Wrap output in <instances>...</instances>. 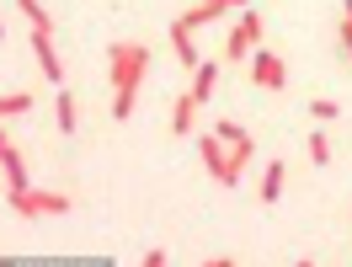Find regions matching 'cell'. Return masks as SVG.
<instances>
[{"label":"cell","mask_w":352,"mask_h":267,"mask_svg":"<svg viewBox=\"0 0 352 267\" xmlns=\"http://www.w3.org/2000/svg\"><path fill=\"white\" fill-rule=\"evenodd\" d=\"M107 75H112V118L123 123V118H133V96H139L144 75H150V48L133 43V38L112 43L107 48Z\"/></svg>","instance_id":"obj_1"},{"label":"cell","mask_w":352,"mask_h":267,"mask_svg":"<svg viewBox=\"0 0 352 267\" xmlns=\"http://www.w3.org/2000/svg\"><path fill=\"white\" fill-rule=\"evenodd\" d=\"M6 203L16 209V220H48V214H69V198H65V193H38V187L6 193Z\"/></svg>","instance_id":"obj_2"},{"label":"cell","mask_w":352,"mask_h":267,"mask_svg":"<svg viewBox=\"0 0 352 267\" xmlns=\"http://www.w3.org/2000/svg\"><path fill=\"white\" fill-rule=\"evenodd\" d=\"M256 43H262V17H256V11H245L241 22L230 27V38H224V59L235 65V59H245Z\"/></svg>","instance_id":"obj_3"},{"label":"cell","mask_w":352,"mask_h":267,"mask_svg":"<svg viewBox=\"0 0 352 267\" xmlns=\"http://www.w3.org/2000/svg\"><path fill=\"white\" fill-rule=\"evenodd\" d=\"M230 145H224L219 134H203L198 139V156H203V166H208V177L219 182V187H235V171H230V156H224Z\"/></svg>","instance_id":"obj_4"},{"label":"cell","mask_w":352,"mask_h":267,"mask_svg":"<svg viewBox=\"0 0 352 267\" xmlns=\"http://www.w3.org/2000/svg\"><path fill=\"white\" fill-rule=\"evenodd\" d=\"M251 81L262 91H283L288 86V65L272 54V48H256V54H251Z\"/></svg>","instance_id":"obj_5"},{"label":"cell","mask_w":352,"mask_h":267,"mask_svg":"<svg viewBox=\"0 0 352 267\" xmlns=\"http://www.w3.org/2000/svg\"><path fill=\"white\" fill-rule=\"evenodd\" d=\"M0 166H6V193H22L27 187V160L11 139H0Z\"/></svg>","instance_id":"obj_6"},{"label":"cell","mask_w":352,"mask_h":267,"mask_svg":"<svg viewBox=\"0 0 352 267\" xmlns=\"http://www.w3.org/2000/svg\"><path fill=\"white\" fill-rule=\"evenodd\" d=\"M32 54H38L43 75L59 86V81H65V65H59V54H54V32H32Z\"/></svg>","instance_id":"obj_7"},{"label":"cell","mask_w":352,"mask_h":267,"mask_svg":"<svg viewBox=\"0 0 352 267\" xmlns=\"http://www.w3.org/2000/svg\"><path fill=\"white\" fill-rule=\"evenodd\" d=\"M192 38H198L192 27L171 22V48H176V59H182V65H187V70H198V65H203V59H198V43H192Z\"/></svg>","instance_id":"obj_8"},{"label":"cell","mask_w":352,"mask_h":267,"mask_svg":"<svg viewBox=\"0 0 352 267\" xmlns=\"http://www.w3.org/2000/svg\"><path fill=\"white\" fill-rule=\"evenodd\" d=\"M198 96L187 91V96H176V107H171V134H192V123H198Z\"/></svg>","instance_id":"obj_9"},{"label":"cell","mask_w":352,"mask_h":267,"mask_svg":"<svg viewBox=\"0 0 352 267\" xmlns=\"http://www.w3.org/2000/svg\"><path fill=\"white\" fill-rule=\"evenodd\" d=\"M214 17H224V6H219V0H198V6H192V11H182L176 22H182V27H192V32H198V27H208V22H214Z\"/></svg>","instance_id":"obj_10"},{"label":"cell","mask_w":352,"mask_h":267,"mask_svg":"<svg viewBox=\"0 0 352 267\" xmlns=\"http://www.w3.org/2000/svg\"><path fill=\"white\" fill-rule=\"evenodd\" d=\"M283 182H288V166H283V160H272V166L262 171V203H278V198H283Z\"/></svg>","instance_id":"obj_11"},{"label":"cell","mask_w":352,"mask_h":267,"mask_svg":"<svg viewBox=\"0 0 352 267\" xmlns=\"http://www.w3.org/2000/svg\"><path fill=\"white\" fill-rule=\"evenodd\" d=\"M214 86H219V65H198L192 70V96H198V102H208Z\"/></svg>","instance_id":"obj_12"},{"label":"cell","mask_w":352,"mask_h":267,"mask_svg":"<svg viewBox=\"0 0 352 267\" xmlns=\"http://www.w3.org/2000/svg\"><path fill=\"white\" fill-rule=\"evenodd\" d=\"M214 134H219L230 150H251V134H245L241 123H230V118H219V123H214Z\"/></svg>","instance_id":"obj_13"},{"label":"cell","mask_w":352,"mask_h":267,"mask_svg":"<svg viewBox=\"0 0 352 267\" xmlns=\"http://www.w3.org/2000/svg\"><path fill=\"white\" fill-rule=\"evenodd\" d=\"M16 11H22L27 22H32V32H54V17H48L38 0H16Z\"/></svg>","instance_id":"obj_14"},{"label":"cell","mask_w":352,"mask_h":267,"mask_svg":"<svg viewBox=\"0 0 352 267\" xmlns=\"http://www.w3.org/2000/svg\"><path fill=\"white\" fill-rule=\"evenodd\" d=\"M54 112H59V134H75V96H69L65 86H59V102H54Z\"/></svg>","instance_id":"obj_15"},{"label":"cell","mask_w":352,"mask_h":267,"mask_svg":"<svg viewBox=\"0 0 352 267\" xmlns=\"http://www.w3.org/2000/svg\"><path fill=\"white\" fill-rule=\"evenodd\" d=\"M32 107V91H11V96H0V118H22Z\"/></svg>","instance_id":"obj_16"},{"label":"cell","mask_w":352,"mask_h":267,"mask_svg":"<svg viewBox=\"0 0 352 267\" xmlns=\"http://www.w3.org/2000/svg\"><path fill=\"white\" fill-rule=\"evenodd\" d=\"M309 112H315V123H331V118H342V107H336L331 96H315V102H309Z\"/></svg>","instance_id":"obj_17"},{"label":"cell","mask_w":352,"mask_h":267,"mask_svg":"<svg viewBox=\"0 0 352 267\" xmlns=\"http://www.w3.org/2000/svg\"><path fill=\"white\" fill-rule=\"evenodd\" d=\"M309 160H315V166H326V160H331V139H326V134H309Z\"/></svg>","instance_id":"obj_18"},{"label":"cell","mask_w":352,"mask_h":267,"mask_svg":"<svg viewBox=\"0 0 352 267\" xmlns=\"http://www.w3.org/2000/svg\"><path fill=\"white\" fill-rule=\"evenodd\" d=\"M342 48H352V0H342Z\"/></svg>","instance_id":"obj_19"},{"label":"cell","mask_w":352,"mask_h":267,"mask_svg":"<svg viewBox=\"0 0 352 267\" xmlns=\"http://www.w3.org/2000/svg\"><path fill=\"white\" fill-rule=\"evenodd\" d=\"M219 6H224V11H230V6H245V0H219Z\"/></svg>","instance_id":"obj_20"},{"label":"cell","mask_w":352,"mask_h":267,"mask_svg":"<svg viewBox=\"0 0 352 267\" xmlns=\"http://www.w3.org/2000/svg\"><path fill=\"white\" fill-rule=\"evenodd\" d=\"M347 59H352V48H347Z\"/></svg>","instance_id":"obj_21"}]
</instances>
